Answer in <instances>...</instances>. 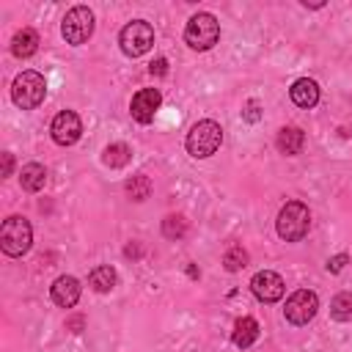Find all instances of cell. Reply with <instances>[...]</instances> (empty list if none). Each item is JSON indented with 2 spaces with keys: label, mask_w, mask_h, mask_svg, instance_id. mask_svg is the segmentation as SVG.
<instances>
[{
  "label": "cell",
  "mask_w": 352,
  "mask_h": 352,
  "mask_svg": "<svg viewBox=\"0 0 352 352\" xmlns=\"http://www.w3.org/2000/svg\"><path fill=\"white\" fill-rule=\"evenodd\" d=\"M187 154L195 157V160H206L212 157L220 143H223V126L212 118H204V121H195L187 132Z\"/></svg>",
  "instance_id": "6da1fadb"
},
{
  "label": "cell",
  "mask_w": 352,
  "mask_h": 352,
  "mask_svg": "<svg viewBox=\"0 0 352 352\" xmlns=\"http://www.w3.org/2000/svg\"><path fill=\"white\" fill-rule=\"evenodd\" d=\"M275 228H278V236L283 242H300L308 228H311V212L302 201H286L278 212V220H275Z\"/></svg>",
  "instance_id": "7a4b0ae2"
},
{
  "label": "cell",
  "mask_w": 352,
  "mask_h": 352,
  "mask_svg": "<svg viewBox=\"0 0 352 352\" xmlns=\"http://www.w3.org/2000/svg\"><path fill=\"white\" fill-rule=\"evenodd\" d=\"M33 245V228L22 214H11L0 228V248L6 256H25Z\"/></svg>",
  "instance_id": "3957f363"
},
{
  "label": "cell",
  "mask_w": 352,
  "mask_h": 352,
  "mask_svg": "<svg viewBox=\"0 0 352 352\" xmlns=\"http://www.w3.org/2000/svg\"><path fill=\"white\" fill-rule=\"evenodd\" d=\"M220 38V22L209 14V11H198L190 16L187 28H184V41L187 47L204 52V50H212Z\"/></svg>",
  "instance_id": "277c9868"
},
{
  "label": "cell",
  "mask_w": 352,
  "mask_h": 352,
  "mask_svg": "<svg viewBox=\"0 0 352 352\" xmlns=\"http://www.w3.org/2000/svg\"><path fill=\"white\" fill-rule=\"evenodd\" d=\"M47 96V80L38 74V72H22L14 77V85H11V99L16 107L22 110H33L44 102Z\"/></svg>",
  "instance_id": "5b68a950"
},
{
  "label": "cell",
  "mask_w": 352,
  "mask_h": 352,
  "mask_svg": "<svg viewBox=\"0 0 352 352\" xmlns=\"http://www.w3.org/2000/svg\"><path fill=\"white\" fill-rule=\"evenodd\" d=\"M60 33L66 38V44L80 47L94 36V11L88 6H74L66 11L63 22H60Z\"/></svg>",
  "instance_id": "8992f818"
},
{
  "label": "cell",
  "mask_w": 352,
  "mask_h": 352,
  "mask_svg": "<svg viewBox=\"0 0 352 352\" xmlns=\"http://www.w3.org/2000/svg\"><path fill=\"white\" fill-rule=\"evenodd\" d=\"M118 44H121V52L129 55V58H140L143 52L151 50L154 44V28L146 22V19H132L129 25H124L121 36H118Z\"/></svg>",
  "instance_id": "52a82bcc"
},
{
  "label": "cell",
  "mask_w": 352,
  "mask_h": 352,
  "mask_svg": "<svg viewBox=\"0 0 352 352\" xmlns=\"http://www.w3.org/2000/svg\"><path fill=\"white\" fill-rule=\"evenodd\" d=\"M316 311H319V297L311 289H297L283 305V316L292 324H308L316 316Z\"/></svg>",
  "instance_id": "ba28073f"
},
{
  "label": "cell",
  "mask_w": 352,
  "mask_h": 352,
  "mask_svg": "<svg viewBox=\"0 0 352 352\" xmlns=\"http://www.w3.org/2000/svg\"><path fill=\"white\" fill-rule=\"evenodd\" d=\"M50 135H52V140H55L58 146H72V143H77L80 135H82V121H80V116H77L74 110H60V113L52 118V124H50Z\"/></svg>",
  "instance_id": "9c48e42d"
},
{
  "label": "cell",
  "mask_w": 352,
  "mask_h": 352,
  "mask_svg": "<svg viewBox=\"0 0 352 352\" xmlns=\"http://www.w3.org/2000/svg\"><path fill=\"white\" fill-rule=\"evenodd\" d=\"M162 104V94L157 88H140L135 96H132V104H129V113L138 124H151L157 110Z\"/></svg>",
  "instance_id": "30bf717a"
},
{
  "label": "cell",
  "mask_w": 352,
  "mask_h": 352,
  "mask_svg": "<svg viewBox=\"0 0 352 352\" xmlns=\"http://www.w3.org/2000/svg\"><path fill=\"white\" fill-rule=\"evenodd\" d=\"M250 289H253L256 300H261V302H278L283 297V292H286V283H283V278L278 272L264 270V272H256L253 275Z\"/></svg>",
  "instance_id": "8fae6325"
},
{
  "label": "cell",
  "mask_w": 352,
  "mask_h": 352,
  "mask_svg": "<svg viewBox=\"0 0 352 352\" xmlns=\"http://www.w3.org/2000/svg\"><path fill=\"white\" fill-rule=\"evenodd\" d=\"M80 292H82V289H80V280L72 278V275H60V278H55V283L50 286L52 302L60 305V308H72V305H77Z\"/></svg>",
  "instance_id": "7c38bea8"
},
{
  "label": "cell",
  "mask_w": 352,
  "mask_h": 352,
  "mask_svg": "<svg viewBox=\"0 0 352 352\" xmlns=\"http://www.w3.org/2000/svg\"><path fill=\"white\" fill-rule=\"evenodd\" d=\"M289 96H292V102L297 107H314L319 102V85L314 80H308V77H300V80L292 82Z\"/></svg>",
  "instance_id": "4fadbf2b"
},
{
  "label": "cell",
  "mask_w": 352,
  "mask_h": 352,
  "mask_svg": "<svg viewBox=\"0 0 352 352\" xmlns=\"http://www.w3.org/2000/svg\"><path fill=\"white\" fill-rule=\"evenodd\" d=\"M275 146H278L280 154L294 157V154H300L302 146H305V132H302L300 126H283V129L278 132V138H275Z\"/></svg>",
  "instance_id": "5bb4252c"
},
{
  "label": "cell",
  "mask_w": 352,
  "mask_h": 352,
  "mask_svg": "<svg viewBox=\"0 0 352 352\" xmlns=\"http://www.w3.org/2000/svg\"><path fill=\"white\" fill-rule=\"evenodd\" d=\"M258 338V322L253 316H242L234 322V330H231V341L239 346V349H248L253 341Z\"/></svg>",
  "instance_id": "9a60e30c"
},
{
  "label": "cell",
  "mask_w": 352,
  "mask_h": 352,
  "mask_svg": "<svg viewBox=\"0 0 352 352\" xmlns=\"http://www.w3.org/2000/svg\"><path fill=\"white\" fill-rule=\"evenodd\" d=\"M36 50H38V33H36L33 28H22V30L14 33V38H11V52H14L16 58H30V55H36Z\"/></svg>",
  "instance_id": "2e32d148"
},
{
  "label": "cell",
  "mask_w": 352,
  "mask_h": 352,
  "mask_svg": "<svg viewBox=\"0 0 352 352\" xmlns=\"http://www.w3.org/2000/svg\"><path fill=\"white\" fill-rule=\"evenodd\" d=\"M19 184H22V190H28V192H38V190L47 184V168L38 165V162H28V165L22 168V173H19Z\"/></svg>",
  "instance_id": "e0dca14e"
},
{
  "label": "cell",
  "mask_w": 352,
  "mask_h": 352,
  "mask_svg": "<svg viewBox=\"0 0 352 352\" xmlns=\"http://www.w3.org/2000/svg\"><path fill=\"white\" fill-rule=\"evenodd\" d=\"M116 280H118V275H116V270H113L110 264H99V267H94V270H91V275H88L91 289H94V292H99V294L113 292Z\"/></svg>",
  "instance_id": "ac0fdd59"
},
{
  "label": "cell",
  "mask_w": 352,
  "mask_h": 352,
  "mask_svg": "<svg viewBox=\"0 0 352 352\" xmlns=\"http://www.w3.org/2000/svg\"><path fill=\"white\" fill-rule=\"evenodd\" d=\"M102 160H104L107 168H124V165L132 160V148H129L126 143H110V146L104 148Z\"/></svg>",
  "instance_id": "d6986e66"
},
{
  "label": "cell",
  "mask_w": 352,
  "mask_h": 352,
  "mask_svg": "<svg viewBox=\"0 0 352 352\" xmlns=\"http://www.w3.org/2000/svg\"><path fill=\"white\" fill-rule=\"evenodd\" d=\"M330 316L336 322H349L352 319V292H341L330 302Z\"/></svg>",
  "instance_id": "ffe728a7"
},
{
  "label": "cell",
  "mask_w": 352,
  "mask_h": 352,
  "mask_svg": "<svg viewBox=\"0 0 352 352\" xmlns=\"http://www.w3.org/2000/svg\"><path fill=\"white\" fill-rule=\"evenodd\" d=\"M126 195H129L132 201H146V198L151 195V179H148L146 173L132 176V179L126 182Z\"/></svg>",
  "instance_id": "44dd1931"
},
{
  "label": "cell",
  "mask_w": 352,
  "mask_h": 352,
  "mask_svg": "<svg viewBox=\"0 0 352 352\" xmlns=\"http://www.w3.org/2000/svg\"><path fill=\"white\" fill-rule=\"evenodd\" d=\"M248 250L242 248V245H231L228 250H226V256H223V264H226V270L228 272H239V270H245L248 267Z\"/></svg>",
  "instance_id": "7402d4cb"
},
{
  "label": "cell",
  "mask_w": 352,
  "mask_h": 352,
  "mask_svg": "<svg viewBox=\"0 0 352 352\" xmlns=\"http://www.w3.org/2000/svg\"><path fill=\"white\" fill-rule=\"evenodd\" d=\"M162 234H165L168 239H182V236L187 234V220H184V214H168V217L162 220Z\"/></svg>",
  "instance_id": "603a6c76"
},
{
  "label": "cell",
  "mask_w": 352,
  "mask_h": 352,
  "mask_svg": "<svg viewBox=\"0 0 352 352\" xmlns=\"http://www.w3.org/2000/svg\"><path fill=\"white\" fill-rule=\"evenodd\" d=\"M242 118H245V121H250V124H256V121L261 118V107H258V102H256V99H250V102L245 104Z\"/></svg>",
  "instance_id": "cb8c5ba5"
},
{
  "label": "cell",
  "mask_w": 352,
  "mask_h": 352,
  "mask_svg": "<svg viewBox=\"0 0 352 352\" xmlns=\"http://www.w3.org/2000/svg\"><path fill=\"white\" fill-rule=\"evenodd\" d=\"M346 261H349V256H346V253H338V256H333V258L327 261V272H333V275H336V272H341V270L346 267Z\"/></svg>",
  "instance_id": "d4e9b609"
},
{
  "label": "cell",
  "mask_w": 352,
  "mask_h": 352,
  "mask_svg": "<svg viewBox=\"0 0 352 352\" xmlns=\"http://www.w3.org/2000/svg\"><path fill=\"white\" fill-rule=\"evenodd\" d=\"M148 72H151V74H157V77L168 74V60H165V58H157V60H151V63H148Z\"/></svg>",
  "instance_id": "484cf974"
},
{
  "label": "cell",
  "mask_w": 352,
  "mask_h": 352,
  "mask_svg": "<svg viewBox=\"0 0 352 352\" xmlns=\"http://www.w3.org/2000/svg\"><path fill=\"white\" fill-rule=\"evenodd\" d=\"M11 168H14V154L3 151V176H11Z\"/></svg>",
  "instance_id": "4316f807"
},
{
  "label": "cell",
  "mask_w": 352,
  "mask_h": 352,
  "mask_svg": "<svg viewBox=\"0 0 352 352\" xmlns=\"http://www.w3.org/2000/svg\"><path fill=\"white\" fill-rule=\"evenodd\" d=\"M72 333H80V327H82V316H74V319H69V324H66Z\"/></svg>",
  "instance_id": "83f0119b"
},
{
  "label": "cell",
  "mask_w": 352,
  "mask_h": 352,
  "mask_svg": "<svg viewBox=\"0 0 352 352\" xmlns=\"http://www.w3.org/2000/svg\"><path fill=\"white\" fill-rule=\"evenodd\" d=\"M124 253H126V256H135V258H138V256H140V248H138V245H126V250H124Z\"/></svg>",
  "instance_id": "f1b7e54d"
}]
</instances>
